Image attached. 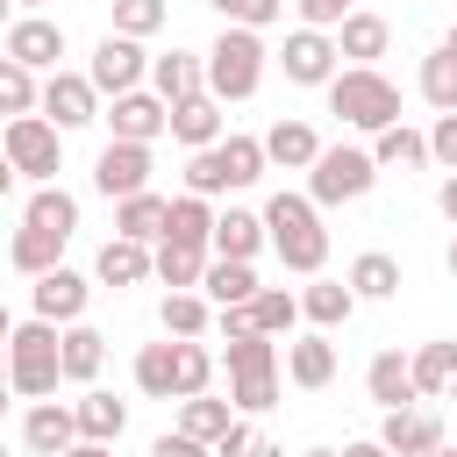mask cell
Segmentation results:
<instances>
[{
    "mask_svg": "<svg viewBox=\"0 0 457 457\" xmlns=\"http://www.w3.org/2000/svg\"><path fill=\"white\" fill-rule=\"evenodd\" d=\"M264 228H271V250H278L286 271L314 278V271L328 264V228H321L314 193H271V200H264Z\"/></svg>",
    "mask_w": 457,
    "mask_h": 457,
    "instance_id": "6da1fadb",
    "label": "cell"
},
{
    "mask_svg": "<svg viewBox=\"0 0 457 457\" xmlns=\"http://www.w3.org/2000/svg\"><path fill=\"white\" fill-rule=\"evenodd\" d=\"M321 93H328V114H336L343 129L378 136V129H393V121H400V86H393L378 64H343Z\"/></svg>",
    "mask_w": 457,
    "mask_h": 457,
    "instance_id": "7a4b0ae2",
    "label": "cell"
},
{
    "mask_svg": "<svg viewBox=\"0 0 457 457\" xmlns=\"http://www.w3.org/2000/svg\"><path fill=\"white\" fill-rule=\"evenodd\" d=\"M57 378H64V328L43 321V314L14 321V336H7V386L21 400H50Z\"/></svg>",
    "mask_w": 457,
    "mask_h": 457,
    "instance_id": "3957f363",
    "label": "cell"
},
{
    "mask_svg": "<svg viewBox=\"0 0 457 457\" xmlns=\"http://www.w3.org/2000/svg\"><path fill=\"white\" fill-rule=\"evenodd\" d=\"M264 64H271V50H264V29L221 21V36H214V50H207V93H214V100H257V86H264Z\"/></svg>",
    "mask_w": 457,
    "mask_h": 457,
    "instance_id": "277c9868",
    "label": "cell"
},
{
    "mask_svg": "<svg viewBox=\"0 0 457 457\" xmlns=\"http://www.w3.org/2000/svg\"><path fill=\"white\" fill-rule=\"evenodd\" d=\"M264 136H221L214 150H186V193H243L264 179Z\"/></svg>",
    "mask_w": 457,
    "mask_h": 457,
    "instance_id": "5b68a950",
    "label": "cell"
},
{
    "mask_svg": "<svg viewBox=\"0 0 457 457\" xmlns=\"http://www.w3.org/2000/svg\"><path fill=\"white\" fill-rule=\"evenodd\" d=\"M0 150H7V171H14V179L57 186V171H64V129H57L50 114H7Z\"/></svg>",
    "mask_w": 457,
    "mask_h": 457,
    "instance_id": "8992f818",
    "label": "cell"
},
{
    "mask_svg": "<svg viewBox=\"0 0 457 457\" xmlns=\"http://www.w3.org/2000/svg\"><path fill=\"white\" fill-rule=\"evenodd\" d=\"M371 186H378V157L357 150V143H328V150L314 157V171H307L314 207H350V200H364Z\"/></svg>",
    "mask_w": 457,
    "mask_h": 457,
    "instance_id": "52a82bcc",
    "label": "cell"
},
{
    "mask_svg": "<svg viewBox=\"0 0 457 457\" xmlns=\"http://www.w3.org/2000/svg\"><path fill=\"white\" fill-rule=\"evenodd\" d=\"M93 86L107 93V100H121V93H136L143 79H150V50H143V36H121V29H107L100 43H93Z\"/></svg>",
    "mask_w": 457,
    "mask_h": 457,
    "instance_id": "ba28073f",
    "label": "cell"
},
{
    "mask_svg": "<svg viewBox=\"0 0 457 457\" xmlns=\"http://www.w3.org/2000/svg\"><path fill=\"white\" fill-rule=\"evenodd\" d=\"M278 71H286V86H328L336 71H343V50H336V29H293L286 36V50H278Z\"/></svg>",
    "mask_w": 457,
    "mask_h": 457,
    "instance_id": "9c48e42d",
    "label": "cell"
},
{
    "mask_svg": "<svg viewBox=\"0 0 457 457\" xmlns=\"http://www.w3.org/2000/svg\"><path fill=\"white\" fill-rule=\"evenodd\" d=\"M150 171H157L150 143H121V136H107V150L93 157V193H107V200L150 193Z\"/></svg>",
    "mask_w": 457,
    "mask_h": 457,
    "instance_id": "30bf717a",
    "label": "cell"
},
{
    "mask_svg": "<svg viewBox=\"0 0 457 457\" xmlns=\"http://www.w3.org/2000/svg\"><path fill=\"white\" fill-rule=\"evenodd\" d=\"M100 86H93V71H43V114L71 136V129H86V121H100Z\"/></svg>",
    "mask_w": 457,
    "mask_h": 457,
    "instance_id": "8fae6325",
    "label": "cell"
},
{
    "mask_svg": "<svg viewBox=\"0 0 457 457\" xmlns=\"http://www.w3.org/2000/svg\"><path fill=\"white\" fill-rule=\"evenodd\" d=\"M0 50H7L14 64H29V71H64V64H57V57H64V21H50V14H14Z\"/></svg>",
    "mask_w": 457,
    "mask_h": 457,
    "instance_id": "7c38bea8",
    "label": "cell"
},
{
    "mask_svg": "<svg viewBox=\"0 0 457 457\" xmlns=\"http://www.w3.org/2000/svg\"><path fill=\"white\" fill-rule=\"evenodd\" d=\"M86 300H93V286H86V271H71V264H57V271L29 278V307H36L43 321H57V328L86 321Z\"/></svg>",
    "mask_w": 457,
    "mask_h": 457,
    "instance_id": "4fadbf2b",
    "label": "cell"
},
{
    "mask_svg": "<svg viewBox=\"0 0 457 457\" xmlns=\"http://www.w3.org/2000/svg\"><path fill=\"white\" fill-rule=\"evenodd\" d=\"M79 443V407H64V400H29V414H21V450L29 457H64Z\"/></svg>",
    "mask_w": 457,
    "mask_h": 457,
    "instance_id": "5bb4252c",
    "label": "cell"
},
{
    "mask_svg": "<svg viewBox=\"0 0 457 457\" xmlns=\"http://www.w3.org/2000/svg\"><path fill=\"white\" fill-rule=\"evenodd\" d=\"M107 129L121 136V143H157V136H171V100L164 93H121L114 107H107Z\"/></svg>",
    "mask_w": 457,
    "mask_h": 457,
    "instance_id": "9a60e30c",
    "label": "cell"
},
{
    "mask_svg": "<svg viewBox=\"0 0 457 457\" xmlns=\"http://www.w3.org/2000/svg\"><path fill=\"white\" fill-rule=\"evenodd\" d=\"M378 443L393 450V457H428L436 443H443V414L436 407H386V421H378Z\"/></svg>",
    "mask_w": 457,
    "mask_h": 457,
    "instance_id": "2e32d148",
    "label": "cell"
},
{
    "mask_svg": "<svg viewBox=\"0 0 457 457\" xmlns=\"http://www.w3.org/2000/svg\"><path fill=\"white\" fill-rule=\"evenodd\" d=\"M228 100H214V93H193V100H179L171 107V143L179 150H214L221 136H228V114H221Z\"/></svg>",
    "mask_w": 457,
    "mask_h": 457,
    "instance_id": "e0dca14e",
    "label": "cell"
},
{
    "mask_svg": "<svg viewBox=\"0 0 457 457\" xmlns=\"http://www.w3.org/2000/svg\"><path fill=\"white\" fill-rule=\"evenodd\" d=\"M93 278H100V286H143V278H157V243L107 236L100 257H93Z\"/></svg>",
    "mask_w": 457,
    "mask_h": 457,
    "instance_id": "ac0fdd59",
    "label": "cell"
},
{
    "mask_svg": "<svg viewBox=\"0 0 457 457\" xmlns=\"http://www.w3.org/2000/svg\"><path fill=\"white\" fill-rule=\"evenodd\" d=\"M286 378H293L300 393H321V386L336 378V343H328V328L286 336Z\"/></svg>",
    "mask_w": 457,
    "mask_h": 457,
    "instance_id": "d6986e66",
    "label": "cell"
},
{
    "mask_svg": "<svg viewBox=\"0 0 457 457\" xmlns=\"http://www.w3.org/2000/svg\"><path fill=\"white\" fill-rule=\"evenodd\" d=\"M328 143L314 136V121H300V114H278L271 129H264V157L271 164H286V171H314V157H321Z\"/></svg>",
    "mask_w": 457,
    "mask_h": 457,
    "instance_id": "ffe728a7",
    "label": "cell"
},
{
    "mask_svg": "<svg viewBox=\"0 0 457 457\" xmlns=\"http://www.w3.org/2000/svg\"><path fill=\"white\" fill-rule=\"evenodd\" d=\"M364 393H371L378 407H414V400H421V386H414V357L378 350V357L364 364Z\"/></svg>",
    "mask_w": 457,
    "mask_h": 457,
    "instance_id": "44dd1931",
    "label": "cell"
},
{
    "mask_svg": "<svg viewBox=\"0 0 457 457\" xmlns=\"http://www.w3.org/2000/svg\"><path fill=\"white\" fill-rule=\"evenodd\" d=\"M150 93H164L171 107L193 100V93H207V57H193V50H164V57H150Z\"/></svg>",
    "mask_w": 457,
    "mask_h": 457,
    "instance_id": "7402d4cb",
    "label": "cell"
},
{
    "mask_svg": "<svg viewBox=\"0 0 457 457\" xmlns=\"http://www.w3.org/2000/svg\"><path fill=\"white\" fill-rule=\"evenodd\" d=\"M300 314H307L314 328H343V321L357 314V286H350V278H321V271H314V278L300 286Z\"/></svg>",
    "mask_w": 457,
    "mask_h": 457,
    "instance_id": "603a6c76",
    "label": "cell"
},
{
    "mask_svg": "<svg viewBox=\"0 0 457 457\" xmlns=\"http://www.w3.org/2000/svg\"><path fill=\"white\" fill-rule=\"evenodd\" d=\"M200 293H207L214 307H250L264 286H257V264H250V257H214L207 278H200Z\"/></svg>",
    "mask_w": 457,
    "mask_h": 457,
    "instance_id": "cb8c5ba5",
    "label": "cell"
},
{
    "mask_svg": "<svg viewBox=\"0 0 457 457\" xmlns=\"http://www.w3.org/2000/svg\"><path fill=\"white\" fill-rule=\"evenodd\" d=\"M164 221H171V200H164V193H129V200H114V236L164 243Z\"/></svg>",
    "mask_w": 457,
    "mask_h": 457,
    "instance_id": "d4e9b609",
    "label": "cell"
},
{
    "mask_svg": "<svg viewBox=\"0 0 457 457\" xmlns=\"http://www.w3.org/2000/svg\"><path fill=\"white\" fill-rule=\"evenodd\" d=\"M264 243H271L264 214H250V207H221V221H214V257H250V264H257Z\"/></svg>",
    "mask_w": 457,
    "mask_h": 457,
    "instance_id": "484cf974",
    "label": "cell"
},
{
    "mask_svg": "<svg viewBox=\"0 0 457 457\" xmlns=\"http://www.w3.org/2000/svg\"><path fill=\"white\" fill-rule=\"evenodd\" d=\"M207 264H214V250H200V243H157V278H164V293H200V278H207Z\"/></svg>",
    "mask_w": 457,
    "mask_h": 457,
    "instance_id": "4316f807",
    "label": "cell"
},
{
    "mask_svg": "<svg viewBox=\"0 0 457 457\" xmlns=\"http://www.w3.org/2000/svg\"><path fill=\"white\" fill-rule=\"evenodd\" d=\"M386 43H393V21H386V14H364V7L336 29V50H343L350 64H378V57H386Z\"/></svg>",
    "mask_w": 457,
    "mask_h": 457,
    "instance_id": "83f0119b",
    "label": "cell"
},
{
    "mask_svg": "<svg viewBox=\"0 0 457 457\" xmlns=\"http://www.w3.org/2000/svg\"><path fill=\"white\" fill-rule=\"evenodd\" d=\"M7 264L21 271V278H43V271H57L64 264V236H50V228H14V243H7Z\"/></svg>",
    "mask_w": 457,
    "mask_h": 457,
    "instance_id": "f1b7e54d",
    "label": "cell"
},
{
    "mask_svg": "<svg viewBox=\"0 0 457 457\" xmlns=\"http://www.w3.org/2000/svg\"><path fill=\"white\" fill-rule=\"evenodd\" d=\"M343 278L357 286V300H393V293L407 286V278H400V257H393V250H357Z\"/></svg>",
    "mask_w": 457,
    "mask_h": 457,
    "instance_id": "f546056e",
    "label": "cell"
},
{
    "mask_svg": "<svg viewBox=\"0 0 457 457\" xmlns=\"http://www.w3.org/2000/svg\"><path fill=\"white\" fill-rule=\"evenodd\" d=\"M157 328L179 336V343H193V336L214 328V300H207V293H164V300H157Z\"/></svg>",
    "mask_w": 457,
    "mask_h": 457,
    "instance_id": "4dcf8cb0",
    "label": "cell"
},
{
    "mask_svg": "<svg viewBox=\"0 0 457 457\" xmlns=\"http://www.w3.org/2000/svg\"><path fill=\"white\" fill-rule=\"evenodd\" d=\"M136 393H150V400H179V343H171V336L136 350Z\"/></svg>",
    "mask_w": 457,
    "mask_h": 457,
    "instance_id": "1f68e13d",
    "label": "cell"
},
{
    "mask_svg": "<svg viewBox=\"0 0 457 457\" xmlns=\"http://www.w3.org/2000/svg\"><path fill=\"white\" fill-rule=\"evenodd\" d=\"M71 407H79V436H86V443H121V428H129V407H121L114 393L86 386Z\"/></svg>",
    "mask_w": 457,
    "mask_h": 457,
    "instance_id": "d6a6232c",
    "label": "cell"
},
{
    "mask_svg": "<svg viewBox=\"0 0 457 457\" xmlns=\"http://www.w3.org/2000/svg\"><path fill=\"white\" fill-rule=\"evenodd\" d=\"M371 157H378V171H414V164H436V157H428V136H421V129H407V121L378 129V136H371Z\"/></svg>",
    "mask_w": 457,
    "mask_h": 457,
    "instance_id": "836d02e7",
    "label": "cell"
},
{
    "mask_svg": "<svg viewBox=\"0 0 457 457\" xmlns=\"http://www.w3.org/2000/svg\"><path fill=\"white\" fill-rule=\"evenodd\" d=\"M21 221H29V228H50V236L71 243V228H79V200H71L64 186H36V193L21 200Z\"/></svg>",
    "mask_w": 457,
    "mask_h": 457,
    "instance_id": "e575fe53",
    "label": "cell"
},
{
    "mask_svg": "<svg viewBox=\"0 0 457 457\" xmlns=\"http://www.w3.org/2000/svg\"><path fill=\"white\" fill-rule=\"evenodd\" d=\"M214 207H207V193H171V221H164V236L171 243H200V250H214Z\"/></svg>",
    "mask_w": 457,
    "mask_h": 457,
    "instance_id": "d590c367",
    "label": "cell"
},
{
    "mask_svg": "<svg viewBox=\"0 0 457 457\" xmlns=\"http://www.w3.org/2000/svg\"><path fill=\"white\" fill-rule=\"evenodd\" d=\"M100 364H107V336H100L93 321H71V328H64V378H71V386H93Z\"/></svg>",
    "mask_w": 457,
    "mask_h": 457,
    "instance_id": "8d00e7d4",
    "label": "cell"
},
{
    "mask_svg": "<svg viewBox=\"0 0 457 457\" xmlns=\"http://www.w3.org/2000/svg\"><path fill=\"white\" fill-rule=\"evenodd\" d=\"M414 386H421V400H443L457 386V336H436L414 350Z\"/></svg>",
    "mask_w": 457,
    "mask_h": 457,
    "instance_id": "74e56055",
    "label": "cell"
},
{
    "mask_svg": "<svg viewBox=\"0 0 457 457\" xmlns=\"http://www.w3.org/2000/svg\"><path fill=\"white\" fill-rule=\"evenodd\" d=\"M228 421H236V400H214V393L179 400V428H186V436H200V443H221V436H228Z\"/></svg>",
    "mask_w": 457,
    "mask_h": 457,
    "instance_id": "f35d334b",
    "label": "cell"
},
{
    "mask_svg": "<svg viewBox=\"0 0 457 457\" xmlns=\"http://www.w3.org/2000/svg\"><path fill=\"white\" fill-rule=\"evenodd\" d=\"M421 100H428L436 114H457V50H450V43H436V50L421 57Z\"/></svg>",
    "mask_w": 457,
    "mask_h": 457,
    "instance_id": "ab89813d",
    "label": "cell"
},
{
    "mask_svg": "<svg viewBox=\"0 0 457 457\" xmlns=\"http://www.w3.org/2000/svg\"><path fill=\"white\" fill-rule=\"evenodd\" d=\"M221 364H228V378H243V371H278L286 357H278V336H228V350H221Z\"/></svg>",
    "mask_w": 457,
    "mask_h": 457,
    "instance_id": "60d3db41",
    "label": "cell"
},
{
    "mask_svg": "<svg viewBox=\"0 0 457 457\" xmlns=\"http://www.w3.org/2000/svg\"><path fill=\"white\" fill-rule=\"evenodd\" d=\"M0 107L7 114H43V79L14 57H0Z\"/></svg>",
    "mask_w": 457,
    "mask_h": 457,
    "instance_id": "b9f144b4",
    "label": "cell"
},
{
    "mask_svg": "<svg viewBox=\"0 0 457 457\" xmlns=\"http://www.w3.org/2000/svg\"><path fill=\"white\" fill-rule=\"evenodd\" d=\"M250 314H257V328L264 336H293L307 314H300V293H286V286H264L257 300H250Z\"/></svg>",
    "mask_w": 457,
    "mask_h": 457,
    "instance_id": "7bdbcfd3",
    "label": "cell"
},
{
    "mask_svg": "<svg viewBox=\"0 0 457 457\" xmlns=\"http://www.w3.org/2000/svg\"><path fill=\"white\" fill-rule=\"evenodd\" d=\"M179 343V336H171ZM214 386V350L193 336V343H179V400H193V393H207Z\"/></svg>",
    "mask_w": 457,
    "mask_h": 457,
    "instance_id": "ee69618b",
    "label": "cell"
},
{
    "mask_svg": "<svg viewBox=\"0 0 457 457\" xmlns=\"http://www.w3.org/2000/svg\"><path fill=\"white\" fill-rule=\"evenodd\" d=\"M228 400H236V414H271V407H278V371H243V378H228Z\"/></svg>",
    "mask_w": 457,
    "mask_h": 457,
    "instance_id": "f6af8a7d",
    "label": "cell"
},
{
    "mask_svg": "<svg viewBox=\"0 0 457 457\" xmlns=\"http://www.w3.org/2000/svg\"><path fill=\"white\" fill-rule=\"evenodd\" d=\"M164 14H171L164 0H114V29H121V36H143V43L164 29Z\"/></svg>",
    "mask_w": 457,
    "mask_h": 457,
    "instance_id": "bcb514c9",
    "label": "cell"
},
{
    "mask_svg": "<svg viewBox=\"0 0 457 457\" xmlns=\"http://www.w3.org/2000/svg\"><path fill=\"white\" fill-rule=\"evenodd\" d=\"M221 21H243V29H271L286 14V0H207Z\"/></svg>",
    "mask_w": 457,
    "mask_h": 457,
    "instance_id": "7dc6e473",
    "label": "cell"
},
{
    "mask_svg": "<svg viewBox=\"0 0 457 457\" xmlns=\"http://www.w3.org/2000/svg\"><path fill=\"white\" fill-rule=\"evenodd\" d=\"M214 457H278V450H271V443L250 428V414H236V421H228V436L214 443Z\"/></svg>",
    "mask_w": 457,
    "mask_h": 457,
    "instance_id": "c3c4849f",
    "label": "cell"
},
{
    "mask_svg": "<svg viewBox=\"0 0 457 457\" xmlns=\"http://www.w3.org/2000/svg\"><path fill=\"white\" fill-rule=\"evenodd\" d=\"M293 7H300V21H307V29H343V21L357 14L350 0H293Z\"/></svg>",
    "mask_w": 457,
    "mask_h": 457,
    "instance_id": "681fc988",
    "label": "cell"
},
{
    "mask_svg": "<svg viewBox=\"0 0 457 457\" xmlns=\"http://www.w3.org/2000/svg\"><path fill=\"white\" fill-rule=\"evenodd\" d=\"M150 457H214V443H200V436H186V428H164V436L150 443Z\"/></svg>",
    "mask_w": 457,
    "mask_h": 457,
    "instance_id": "f907efd6",
    "label": "cell"
},
{
    "mask_svg": "<svg viewBox=\"0 0 457 457\" xmlns=\"http://www.w3.org/2000/svg\"><path fill=\"white\" fill-rule=\"evenodd\" d=\"M428 157H436L443 171H457V114H436V129H428Z\"/></svg>",
    "mask_w": 457,
    "mask_h": 457,
    "instance_id": "816d5d0a",
    "label": "cell"
},
{
    "mask_svg": "<svg viewBox=\"0 0 457 457\" xmlns=\"http://www.w3.org/2000/svg\"><path fill=\"white\" fill-rule=\"evenodd\" d=\"M436 214L457 228V171H443V186H436Z\"/></svg>",
    "mask_w": 457,
    "mask_h": 457,
    "instance_id": "f5cc1de1",
    "label": "cell"
},
{
    "mask_svg": "<svg viewBox=\"0 0 457 457\" xmlns=\"http://www.w3.org/2000/svg\"><path fill=\"white\" fill-rule=\"evenodd\" d=\"M343 457H393V450H386L378 436H364V443H343Z\"/></svg>",
    "mask_w": 457,
    "mask_h": 457,
    "instance_id": "db71d44e",
    "label": "cell"
},
{
    "mask_svg": "<svg viewBox=\"0 0 457 457\" xmlns=\"http://www.w3.org/2000/svg\"><path fill=\"white\" fill-rule=\"evenodd\" d=\"M64 457H114V443H86V436H79V443H71Z\"/></svg>",
    "mask_w": 457,
    "mask_h": 457,
    "instance_id": "11a10c76",
    "label": "cell"
},
{
    "mask_svg": "<svg viewBox=\"0 0 457 457\" xmlns=\"http://www.w3.org/2000/svg\"><path fill=\"white\" fill-rule=\"evenodd\" d=\"M300 457H343V450H321V443H314V450H300Z\"/></svg>",
    "mask_w": 457,
    "mask_h": 457,
    "instance_id": "9f6ffc18",
    "label": "cell"
},
{
    "mask_svg": "<svg viewBox=\"0 0 457 457\" xmlns=\"http://www.w3.org/2000/svg\"><path fill=\"white\" fill-rule=\"evenodd\" d=\"M443 264H450V278H457V236H450V257H443Z\"/></svg>",
    "mask_w": 457,
    "mask_h": 457,
    "instance_id": "6f0895ef",
    "label": "cell"
},
{
    "mask_svg": "<svg viewBox=\"0 0 457 457\" xmlns=\"http://www.w3.org/2000/svg\"><path fill=\"white\" fill-rule=\"evenodd\" d=\"M428 457H457V450H450V443H436V450H428Z\"/></svg>",
    "mask_w": 457,
    "mask_h": 457,
    "instance_id": "680465c9",
    "label": "cell"
},
{
    "mask_svg": "<svg viewBox=\"0 0 457 457\" xmlns=\"http://www.w3.org/2000/svg\"><path fill=\"white\" fill-rule=\"evenodd\" d=\"M14 7H21V14H36V7H43V0H14Z\"/></svg>",
    "mask_w": 457,
    "mask_h": 457,
    "instance_id": "91938a15",
    "label": "cell"
},
{
    "mask_svg": "<svg viewBox=\"0 0 457 457\" xmlns=\"http://www.w3.org/2000/svg\"><path fill=\"white\" fill-rule=\"evenodd\" d=\"M443 43H450V50H457V21H450V36H443Z\"/></svg>",
    "mask_w": 457,
    "mask_h": 457,
    "instance_id": "94428289",
    "label": "cell"
}]
</instances>
